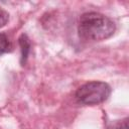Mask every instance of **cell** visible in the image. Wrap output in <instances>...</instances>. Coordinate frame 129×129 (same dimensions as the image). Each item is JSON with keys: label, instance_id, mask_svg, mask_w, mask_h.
Listing matches in <instances>:
<instances>
[{"label": "cell", "instance_id": "5", "mask_svg": "<svg viewBox=\"0 0 129 129\" xmlns=\"http://www.w3.org/2000/svg\"><path fill=\"white\" fill-rule=\"evenodd\" d=\"M108 129H128V123H127V119L123 120V121H117L113 124H111Z\"/></svg>", "mask_w": 129, "mask_h": 129}, {"label": "cell", "instance_id": "3", "mask_svg": "<svg viewBox=\"0 0 129 129\" xmlns=\"http://www.w3.org/2000/svg\"><path fill=\"white\" fill-rule=\"evenodd\" d=\"M19 45L21 47V64L24 66L30 51V41L26 34H21L19 37Z\"/></svg>", "mask_w": 129, "mask_h": 129}, {"label": "cell", "instance_id": "2", "mask_svg": "<svg viewBox=\"0 0 129 129\" xmlns=\"http://www.w3.org/2000/svg\"><path fill=\"white\" fill-rule=\"evenodd\" d=\"M111 94V88L104 82H89L78 89L76 98L85 105H97L108 99Z\"/></svg>", "mask_w": 129, "mask_h": 129}, {"label": "cell", "instance_id": "1", "mask_svg": "<svg viewBox=\"0 0 129 129\" xmlns=\"http://www.w3.org/2000/svg\"><path fill=\"white\" fill-rule=\"evenodd\" d=\"M115 23L99 12L84 13L79 21L78 32L82 39L100 41L109 38L115 32Z\"/></svg>", "mask_w": 129, "mask_h": 129}, {"label": "cell", "instance_id": "6", "mask_svg": "<svg viewBox=\"0 0 129 129\" xmlns=\"http://www.w3.org/2000/svg\"><path fill=\"white\" fill-rule=\"evenodd\" d=\"M8 18H9L8 13H7L4 9H2V8L0 7V28L3 27V26L7 23Z\"/></svg>", "mask_w": 129, "mask_h": 129}, {"label": "cell", "instance_id": "4", "mask_svg": "<svg viewBox=\"0 0 129 129\" xmlns=\"http://www.w3.org/2000/svg\"><path fill=\"white\" fill-rule=\"evenodd\" d=\"M10 49H11V43L7 35L4 33H0V55L10 51Z\"/></svg>", "mask_w": 129, "mask_h": 129}]
</instances>
